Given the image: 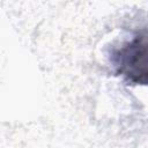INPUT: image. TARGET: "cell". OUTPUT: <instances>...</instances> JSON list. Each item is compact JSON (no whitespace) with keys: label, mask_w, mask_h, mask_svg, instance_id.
<instances>
[{"label":"cell","mask_w":148,"mask_h":148,"mask_svg":"<svg viewBox=\"0 0 148 148\" xmlns=\"http://www.w3.org/2000/svg\"><path fill=\"white\" fill-rule=\"evenodd\" d=\"M116 73L132 84L148 86V31L136 32L111 53Z\"/></svg>","instance_id":"6da1fadb"}]
</instances>
